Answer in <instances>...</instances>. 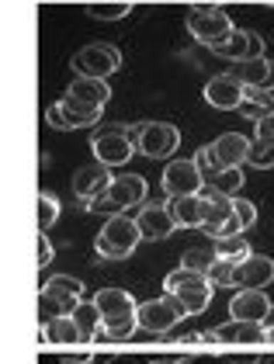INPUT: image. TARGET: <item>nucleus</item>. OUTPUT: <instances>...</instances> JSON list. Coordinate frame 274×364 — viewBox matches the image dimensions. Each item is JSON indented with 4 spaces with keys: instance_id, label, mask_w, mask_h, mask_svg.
I'll return each instance as SVG.
<instances>
[{
    "instance_id": "1",
    "label": "nucleus",
    "mask_w": 274,
    "mask_h": 364,
    "mask_svg": "<svg viewBox=\"0 0 274 364\" xmlns=\"http://www.w3.org/2000/svg\"><path fill=\"white\" fill-rule=\"evenodd\" d=\"M164 291L170 295V299H177L188 316H201L205 309L212 306V291H216V284L209 281V274H198V271L181 267V271H174V274H167L164 278Z\"/></svg>"
},
{
    "instance_id": "2",
    "label": "nucleus",
    "mask_w": 274,
    "mask_h": 364,
    "mask_svg": "<svg viewBox=\"0 0 274 364\" xmlns=\"http://www.w3.org/2000/svg\"><path fill=\"white\" fill-rule=\"evenodd\" d=\"M139 243H142V229L132 215H115V219H105L98 240H94V250L108 260H125L132 257Z\"/></svg>"
},
{
    "instance_id": "3",
    "label": "nucleus",
    "mask_w": 274,
    "mask_h": 364,
    "mask_svg": "<svg viewBox=\"0 0 274 364\" xmlns=\"http://www.w3.org/2000/svg\"><path fill=\"white\" fill-rule=\"evenodd\" d=\"M136 149H139L136 132H129V125H105V129H98L94 139H90L94 160L105 164V167H111V170L122 167V164H129Z\"/></svg>"
},
{
    "instance_id": "4",
    "label": "nucleus",
    "mask_w": 274,
    "mask_h": 364,
    "mask_svg": "<svg viewBox=\"0 0 274 364\" xmlns=\"http://www.w3.org/2000/svg\"><path fill=\"white\" fill-rule=\"evenodd\" d=\"M136 146L142 156L149 160H164L170 153H177L181 146V132L170 122H139L136 125Z\"/></svg>"
},
{
    "instance_id": "5",
    "label": "nucleus",
    "mask_w": 274,
    "mask_h": 364,
    "mask_svg": "<svg viewBox=\"0 0 274 364\" xmlns=\"http://www.w3.org/2000/svg\"><path fill=\"white\" fill-rule=\"evenodd\" d=\"M188 31L198 42H205L209 49H216L236 28H233V21L226 18V11H219V7H191L188 11Z\"/></svg>"
},
{
    "instance_id": "6",
    "label": "nucleus",
    "mask_w": 274,
    "mask_h": 364,
    "mask_svg": "<svg viewBox=\"0 0 274 364\" xmlns=\"http://www.w3.org/2000/svg\"><path fill=\"white\" fill-rule=\"evenodd\" d=\"M184 316L188 312L181 309V302L164 295V299H153V302H142L139 306V330L142 333H153V336H167Z\"/></svg>"
},
{
    "instance_id": "7",
    "label": "nucleus",
    "mask_w": 274,
    "mask_h": 364,
    "mask_svg": "<svg viewBox=\"0 0 274 364\" xmlns=\"http://www.w3.org/2000/svg\"><path fill=\"white\" fill-rule=\"evenodd\" d=\"M70 66L80 70V77H101V80H108L111 73L122 66V53L115 46H108V42H90V46H83L80 53L70 59Z\"/></svg>"
},
{
    "instance_id": "8",
    "label": "nucleus",
    "mask_w": 274,
    "mask_h": 364,
    "mask_svg": "<svg viewBox=\"0 0 274 364\" xmlns=\"http://www.w3.org/2000/svg\"><path fill=\"white\" fill-rule=\"evenodd\" d=\"M271 281H274V260L260 257V253H250L243 260H236L233 271H229V288H236V291H247V288L264 291Z\"/></svg>"
},
{
    "instance_id": "9",
    "label": "nucleus",
    "mask_w": 274,
    "mask_h": 364,
    "mask_svg": "<svg viewBox=\"0 0 274 364\" xmlns=\"http://www.w3.org/2000/svg\"><path fill=\"white\" fill-rule=\"evenodd\" d=\"M164 191L167 198L201 195L205 191V173L198 167V160H170L164 167Z\"/></svg>"
},
{
    "instance_id": "10",
    "label": "nucleus",
    "mask_w": 274,
    "mask_h": 364,
    "mask_svg": "<svg viewBox=\"0 0 274 364\" xmlns=\"http://www.w3.org/2000/svg\"><path fill=\"white\" fill-rule=\"evenodd\" d=\"M271 299L264 295V291H236L233 299H229V319H236V323H268V316H271Z\"/></svg>"
},
{
    "instance_id": "11",
    "label": "nucleus",
    "mask_w": 274,
    "mask_h": 364,
    "mask_svg": "<svg viewBox=\"0 0 274 364\" xmlns=\"http://www.w3.org/2000/svg\"><path fill=\"white\" fill-rule=\"evenodd\" d=\"M247 101V87L236 77H216L205 84V105H212L216 112H240Z\"/></svg>"
},
{
    "instance_id": "12",
    "label": "nucleus",
    "mask_w": 274,
    "mask_h": 364,
    "mask_svg": "<svg viewBox=\"0 0 274 364\" xmlns=\"http://www.w3.org/2000/svg\"><path fill=\"white\" fill-rule=\"evenodd\" d=\"M212 53H216V56H222V59H229V63H247V59L264 56V38H260L257 31L236 28L229 38H226V42H219Z\"/></svg>"
},
{
    "instance_id": "13",
    "label": "nucleus",
    "mask_w": 274,
    "mask_h": 364,
    "mask_svg": "<svg viewBox=\"0 0 274 364\" xmlns=\"http://www.w3.org/2000/svg\"><path fill=\"white\" fill-rule=\"evenodd\" d=\"M205 343H268V326L229 319L219 330H205Z\"/></svg>"
},
{
    "instance_id": "14",
    "label": "nucleus",
    "mask_w": 274,
    "mask_h": 364,
    "mask_svg": "<svg viewBox=\"0 0 274 364\" xmlns=\"http://www.w3.org/2000/svg\"><path fill=\"white\" fill-rule=\"evenodd\" d=\"M136 223H139V229H142V240H153V243L167 240V236L177 229L174 215H170V208H167V205H160V201L142 205V208L136 212Z\"/></svg>"
},
{
    "instance_id": "15",
    "label": "nucleus",
    "mask_w": 274,
    "mask_h": 364,
    "mask_svg": "<svg viewBox=\"0 0 274 364\" xmlns=\"http://www.w3.org/2000/svg\"><path fill=\"white\" fill-rule=\"evenodd\" d=\"M111 181H115V177H111V167L94 160V164H87V167H80L73 173V195L83 198V201H90V198L105 195Z\"/></svg>"
},
{
    "instance_id": "16",
    "label": "nucleus",
    "mask_w": 274,
    "mask_h": 364,
    "mask_svg": "<svg viewBox=\"0 0 274 364\" xmlns=\"http://www.w3.org/2000/svg\"><path fill=\"white\" fill-rule=\"evenodd\" d=\"M108 198L122 212H129L136 205H146V177H139V173H118L108 184Z\"/></svg>"
},
{
    "instance_id": "17",
    "label": "nucleus",
    "mask_w": 274,
    "mask_h": 364,
    "mask_svg": "<svg viewBox=\"0 0 274 364\" xmlns=\"http://www.w3.org/2000/svg\"><path fill=\"white\" fill-rule=\"evenodd\" d=\"M201 229L216 240L226 232V225L233 223V198H222V195H205L201 198Z\"/></svg>"
},
{
    "instance_id": "18",
    "label": "nucleus",
    "mask_w": 274,
    "mask_h": 364,
    "mask_svg": "<svg viewBox=\"0 0 274 364\" xmlns=\"http://www.w3.org/2000/svg\"><path fill=\"white\" fill-rule=\"evenodd\" d=\"M247 90H274V59L257 56L247 63H236V73H233Z\"/></svg>"
},
{
    "instance_id": "19",
    "label": "nucleus",
    "mask_w": 274,
    "mask_h": 364,
    "mask_svg": "<svg viewBox=\"0 0 274 364\" xmlns=\"http://www.w3.org/2000/svg\"><path fill=\"white\" fill-rule=\"evenodd\" d=\"M56 108H59L63 122H66V132L98 125V122H101V112H105V108H90V105H80V101H77V97H70V94H63V97L56 101Z\"/></svg>"
},
{
    "instance_id": "20",
    "label": "nucleus",
    "mask_w": 274,
    "mask_h": 364,
    "mask_svg": "<svg viewBox=\"0 0 274 364\" xmlns=\"http://www.w3.org/2000/svg\"><path fill=\"white\" fill-rule=\"evenodd\" d=\"M250 142L243 132H222L219 139L212 142V149H216V156H219L222 167H243L250 156Z\"/></svg>"
},
{
    "instance_id": "21",
    "label": "nucleus",
    "mask_w": 274,
    "mask_h": 364,
    "mask_svg": "<svg viewBox=\"0 0 274 364\" xmlns=\"http://www.w3.org/2000/svg\"><path fill=\"white\" fill-rule=\"evenodd\" d=\"M66 94L77 97L80 105H90V108H105L111 101V87L101 77H77L73 84L66 87Z\"/></svg>"
},
{
    "instance_id": "22",
    "label": "nucleus",
    "mask_w": 274,
    "mask_h": 364,
    "mask_svg": "<svg viewBox=\"0 0 274 364\" xmlns=\"http://www.w3.org/2000/svg\"><path fill=\"white\" fill-rule=\"evenodd\" d=\"M167 208L174 215L177 229H201V195H184V198H167Z\"/></svg>"
},
{
    "instance_id": "23",
    "label": "nucleus",
    "mask_w": 274,
    "mask_h": 364,
    "mask_svg": "<svg viewBox=\"0 0 274 364\" xmlns=\"http://www.w3.org/2000/svg\"><path fill=\"white\" fill-rule=\"evenodd\" d=\"M243 184H247L243 167H226V170H219V173H212V177H205L209 195H222V198H240Z\"/></svg>"
},
{
    "instance_id": "24",
    "label": "nucleus",
    "mask_w": 274,
    "mask_h": 364,
    "mask_svg": "<svg viewBox=\"0 0 274 364\" xmlns=\"http://www.w3.org/2000/svg\"><path fill=\"white\" fill-rule=\"evenodd\" d=\"M38 340L42 343H83V333L73 323V316H59L49 326H38Z\"/></svg>"
},
{
    "instance_id": "25",
    "label": "nucleus",
    "mask_w": 274,
    "mask_h": 364,
    "mask_svg": "<svg viewBox=\"0 0 274 364\" xmlns=\"http://www.w3.org/2000/svg\"><path fill=\"white\" fill-rule=\"evenodd\" d=\"M94 306L101 309V316L108 319V316H122V312H132L136 306V299L125 291V288H101L98 295H94Z\"/></svg>"
},
{
    "instance_id": "26",
    "label": "nucleus",
    "mask_w": 274,
    "mask_h": 364,
    "mask_svg": "<svg viewBox=\"0 0 274 364\" xmlns=\"http://www.w3.org/2000/svg\"><path fill=\"white\" fill-rule=\"evenodd\" d=\"M70 316H73V323L80 326L83 340H98L101 330H105V316H101V309L94 306V299H90V302H77Z\"/></svg>"
},
{
    "instance_id": "27",
    "label": "nucleus",
    "mask_w": 274,
    "mask_h": 364,
    "mask_svg": "<svg viewBox=\"0 0 274 364\" xmlns=\"http://www.w3.org/2000/svg\"><path fill=\"white\" fill-rule=\"evenodd\" d=\"M42 288H49V291H53L56 299L70 309V312H73V306H77V302H83V299H80V295H83V284L77 278H70V274H53V278L46 281Z\"/></svg>"
},
{
    "instance_id": "28",
    "label": "nucleus",
    "mask_w": 274,
    "mask_h": 364,
    "mask_svg": "<svg viewBox=\"0 0 274 364\" xmlns=\"http://www.w3.org/2000/svg\"><path fill=\"white\" fill-rule=\"evenodd\" d=\"M136 330H139V309H132V312H122V316H108L98 340H129V336H136Z\"/></svg>"
},
{
    "instance_id": "29",
    "label": "nucleus",
    "mask_w": 274,
    "mask_h": 364,
    "mask_svg": "<svg viewBox=\"0 0 274 364\" xmlns=\"http://www.w3.org/2000/svg\"><path fill=\"white\" fill-rule=\"evenodd\" d=\"M243 118L250 122H260V118H268L274 114V94L271 90H247V101H243Z\"/></svg>"
},
{
    "instance_id": "30",
    "label": "nucleus",
    "mask_w": 274,
    "mask_h": 364,
    "mask_svg": "<svg viewBox=\"0 0 274 364\" xmlns=\"http://www.w3.org/2000/svg\"><path fill=\"white\" fill-rule=\"evenodd\" d=\"M216 257L219 260H243L250 257V240H243V232H236V236H216Z\"/></svg>"
},
{
    "instance_id": "31",
    "label": "nucleus",
    "mask_w": 274,
    "mask_h": 364,
    "mask_svg": "<svg viewBox=\"0 0 274 364\" xmlns=\"http://www.w3.org/2000/svg\"><path fill=\"white\" fill-rule=\"evenodd\" d=\"M216 247H191V250H184L181 257V267H188V271H198V274H209L212 267H216Z\"/></svg>"
},
{
    "instance_id": "32",
    "label": "nucleus",
    "mask_w": 274,
    "mask_h": 364,
    "mask_svg": "<svg viewBox=\"0 0 274 364\" xmlns=\"http://www.w3.org/2000/svg\"><path fill=\"white\" fill-rule=\"evenodd\" d=\"M59 316H70V309L63 306L49 288H42V291H38V326H49Z\"/></svg>"
},
{
    "instance_id": "33",
    "label": "nucleus",
    "mask_w": 274,
    "mask_h": 364,
    "mask_svg": "<svg viewBox=\"0 0 274 364\" xmlns=\"http://www.w3.org/2000/svg\"><path fill=\"white\" fill-rule=\"evenodd\" d=\"M129 11H132L129 0H105V4H90V7H87V14L98 18V21H118V18H125Z\"/></svg>"
},
{
    "instance_id": "34",
    "label": "nucleus",
    "mask_w": 274,
    "mask_h": 364,
    "mask_svg": "<svg viewBox=\"0 0 274 364\" xmlns=\"http://www.w3.org/2000/svg\"><path fill=\"white\" fill-rule=\"evenodd\" d=\"M247 164H250V167H257V170H271L274 167V142L253 139V142H250Z\"/></svg>"
},
{
    "instance_id": "35",
    "label": "nucleus",
    "mask_w": 274,
    "mask_h": 364,
    "mask_svg": "<svg viewBox=\"0 0 274 364\" xmlns=\"http://www.w3.org/2000/svg\"><path fill=\"white\" fill-rule=\"evenodd\" d=\"M38 232H49V225H56L59 219V201L53 195H46V191H38Z\"/></svg>"
},
{
    "instance_id": "36",
    "label": "nucleus",
    "mask_w": 274,
    "mask_h": 364,
    "mask_svg": "<svg viewBox=\"0 0 274 364\" xmlns=\"http://www.w3.org/2000/svg\"><path fill=\"white\" fill-rule=\"evenodd\" d=\"M233 215H236L240 229L247 232L250 225L257 223V205H253V201H247V198H233Z\"/></svg>"
},
{
    "instance_id": "37",
    "label": "nucleus",
    "mask_w": 274,
    "mask_h": 364,
    "mask_svg": "<svg viewBox=\"0 0 274 364\" xmlns=\"http://www.w3.org/2000/svg\"><path fill=\"white\" fill-rule=\"evenodd\" d=\"M87 212H90V215H105V219L122 215V208L108 198V191H105V195H98V198H90V201H87Z\"/></svg>"
},
{
    "instance_id": "38",
    "label": "nucleus",
    "mask_w": 274,
    "mask_h": 364,
    "mask_svg": "<svg viewBox=\"0 0 274 364\" xmlns=\"http://www.w3.org/2000/svg\"><path fill=\"white\" fill-rule=\"evenodd\" d=\"M194 160H198V167H201V173H205V177H212V173L226 170V167L219 164V156H216V149H212V142H209V146H201Z\"/></svg>"
},
{
    "instance_id": "39",
    "label": "nucleus",
    "mask_w": 274,
    "mask_h": 364,
    "mask_svg": "<svg viewBox=\"0 0 274 364\" xmlns=\"http://www.w3.org/2000/svg\"><path fill=\"white\" fill-rule=\"evenodd\" d=\"M35 247H38V253H35V267H49L53 264V243H49V232H38V240H35Z\"/></svg>"
},
{
    "instance_id": "40",
    "label": "nucleus",
    "mask_w": 274,
    "mask_h": 364,
    "mask_svg": "<svg viewBox=\"0 0 274 364\" xmlns=\"http://www.w3.org/2000/svg\"><path fill=\"white\" fill-rule=\"evenodd\" d=\"M253 139H264V142H274V114L253 122Z\"/></svg>"
},
{
    "instance_id": "41",
    "label": "nucleus",
    "mask_w": 274,
    "mask_h": 364,
    "mask_svg": "<svg viewBox=\"0 0 274 364\" xmlns=\"http://www.w3.org/2000/svg\"><path fill=\"white\" fill-rule=\"evenodd\" d=\"M46 125H49V129H56V132H66V122H63V114H59V108H56V105H49V108H46Z\"/></svg>"
},
{
    "instance_id": "42",
    "label": "nucleus",
    "mask_w": 274,
    "mask_h": 364,
    "mask_svg": "<svg viewBox=\"0 0 274 364\" xmlns=\"http://www.w3.org/2000/svg\"><path fill=\"white\" fill-rule=\"evenodd\" d=\"M105 364H153V361L142 358V354H111Z\"/></svg>"
},
{
    "instance_id": "43",
    "label": "nucleus",
    "mask_w": 274,
    "mask_h": 364,
    "mask_svg": "<svg viewBox=\"0 0 274 364\" xmlns=\"http://www.w3.org/2000/svg\"><path fill=\"white\" fill-rule=\"evenodd\" d=\"M181 364H229V361L216 358V354H191V358H181Z\"/></svg>"
},
{
    "instance_id": "44",
    "label": "nucleus",
    "mask_w": 274,
    "mask_h": 364,
    "mask_svg": "<svg viewBox=\"0 0 274 364\" xmlns=\"http://www.w3.org/2000/svg\"><path fill=\"white\" fill-rule=\"evenodd\" d=\"M38 364H66V354H53V350H38Z\"/></svg>"
},
{
    "instance_id": "45",
    "label": "nucleus",
    "mask_w": 274,
    "mask_h": 364,
    "mask_svg": "<svg viewBox=\"0 0 274 364\" xmlns=\"http://www.w3.org/2000/svg\"><path fill=\"white\" fill-rule=\"evenodd\" d=\"M90 350H83V354H66V364H90Z\"/></svg>"
},
{
    "instance_id": "46",
    "label": "nucleus",
    "mask_w": 274,
    "mask_h": 364,
    "mask_svg": "<svg viewBox=\"0 0 274 364\" xmlns=\"http://www.w3.org/2000/svg\"><path fill=\"white\" fill-rule=\"evenodd\" d=\"M268 343H274V326H268Z\"/></svg>"
},
{
    "instance_id": "47",
    "label": "nucleus",
    "mask_w": 274,
    "mask_h": 364,
    "mask_svg": "<svg viewBox=\"0 0 274 364\" xmlns=\"http://www.w3.org/2000/svg\"><path fill=\"white\" fill-rule=\"evenodd\" d=\"M153 364H181V358H174V361H153Z\"/></svg>"
},
{
    "instance_id": "48",
    "label": "nucleus",
    "mask_w": 274,
    "mask_h": 364,
    "mask_svg": "<svg viewBox=\"0 0 274 364\" xmlns=\"http://www.w3.org/2000/svg\"><path fill=\"white\" fill-rule=\"evenodd\" d=\"M264 364H274V361H271V358H268V361H264Z\"/></svg>"
}]
</instances>
